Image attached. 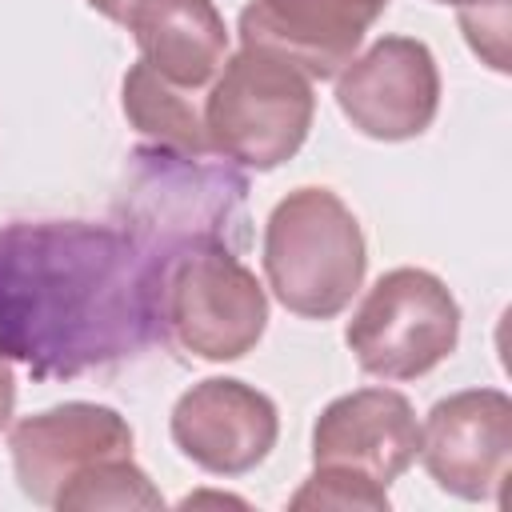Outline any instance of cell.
I'll return each mask as SVG.
<instances>
[{"label": "cell", "instance_id": "cell-2", "mask_svg": "<svg viewBox=\"0 0 512 512\" xmlns=\"http://www.w3.org/2000/svg\"><path fill=\"white\" fill-rule=\"evenodd\" d=\"M244 196L248 180L236 168L152 144L128 156V184L120 188L116 212L124 220L120 228L148 256L168 264L176 252L200 244L240 252Z\"/></svg>", "mask_w": 512, "mask_h": 512}, {"label": "cell", "instance_id": "cell-17", "mask_svg": "<svg viewBox=\"0 0 512 512\" xmlns=\"http://www.w3.org/2000/svg\"><path fill=\"white\" fill-rule=\"evenodd\" d=\"M456 20L468 48L492 72H508V32H512V0H456Z\"/></svg>", "mask_w": 512, "mask_h": 512}, {"label": "cell", "instance_id": "cell-19", "mask_svg": "<svg viewBox=\"0 0 512 512\" xmlns=\"http://www.w3.org/2000/svg\"><path fill=\"white\" fill-rule=\"evenodd\" d=\"M88 8H96L104 20H116V24H124L128 20V12L140 4V0H84Z\"/></svg>", "mask_w": 512, "mask_h": 512}, {"label": "cell", "instance_id": "cell-10", "mask_svg": "<svg viewBox=\"0 0 512 512\" xmlns=\"http://www.w3.org/2000/svg\"><path fill=\"white\" fill-rule=\"evenodd\" d=\"M8 452L20 492L52 508L60 488L88 464L108 456H132V428L108 404L68 400L16 420L8 432Z\"/></svg>", "mask_w": 512, "mask_h": 512}, {"label": "cell", "instance_id": "cell-18", "mask_svg": "<svg viewBox=\"0 0 512 512\" xmlns=\"http://www.w3.org/2000/svg\"><path fill=\"white\" fill-rule=\"evenodd\" d=\"M16 408V376H12V360L0 352V428L12 420Z\"/></svg>", "mask_w": 512, "mask_h": 512}, {"label": "cell", "instance_id": "cell-11", "mask_svg": "<svg viewBox=\"0 0 512 512\" xmlns=\"http://www.w3.org/2000/svg\"><path fill=\"white\" fill-rule=\"evenodd\" d=\"M384 8L388 0H248L236 32L240 48L272 52L308 80H336Z\"/></svg>", "mask_w": 512, "mask_h": 512}, {"label": "cell", "instance_id": "cell-7", "mask_svg": "<svg viewBox=\"0 0 512 512\" xmlns=\"http://www.w3.org/2000/svg\"><path fill=\"white\" fill-rule=\"evenodd\" d=\"M420 464L460 500H500L512 472V400L500 388H464L436 400L420 428Z\"/></svg>", "mask_w": 512, "mask_h": 512}, {"label": "cell", "instance_id": "cell-20", "mask_svg": "<svg viewBox=\"0 0 512 512\" xmlns=\"http://www.w3.org/2000/svg\"><path fill=\"white\" fill-rule=\"evenodd\" d=\"M436 4H456V0H436Z\"/></svg>", "mask_w": 512, "mask_h": 512}, {"label": "cell", "instance_id": "cell-5", "mask_svg": "<svg viewBox=\"0 0 512 512\" xmlns=\"http://www.w3.org/2000/svg\"><path fill=\"white\" fill-rule=\"evenodd\" d=\"M164 332L192 356L224 364L248 356L268 328V292L220 244L184 248L164 264Z\"/></svg>", "mask_w": 512, "mask_h": 512}, {"label": "cell", "instance_id": "cell-6", "mask_svg": "<svg viewBox=\"0 0 512 512\" xmlns=\"http://www.w3.org/2000/svg\"><path fill=\"white\" fill-rule=\"evenodd\" d=\"M460 304L428 268L384 272L352 312L344 344L368 376L416 380L456 352Z\"/></svg>", "mask_w": 512, "mask_h": 512}, {"label": "cell", "instance_id": "cell-15", "mask_svg": "<svg viewBox=\"0 0 512 512\" xmlns=\"http://www.w3.org/2000/svg\"><path fill=\"white\" fill-rule=\"evenodd\" d=\"M52 508H60V512H108V508L156 512V508H164V496L132 456H108V460L88 464L80 476H72L60 488Z\"/></svg>", "mask_w": 512, "mask_h": 512}, {"label": "cell", "instance_id": "cell-1", "mask_svg": "<svg viewBox=\"0 0 512 512\" xmlns=\"http://www.w3.org/2000/svg\"><path fill=\"white\" fill-rule=\"evenodd\" d=\"M164 264L124 228L12 220L0 228V352L36 380L136 360L164 336Z\"/></svg>", "mask_w": 512, "mask_h": 512}, {"label": "cell", "instance_id": "cell-9", "mask_svg": "<svg viewBox=\"0 0 512 512\" xmlns=\"http://www.w3.org/2000/svg\"><path fill=\"white\" fill-rule=\"evenodd\" d=\"M168 428L172 444L196 468L212 476H244L276 448L280 416L260 388L232 376H208L172 404Z\"/></svg>", "mask_w": 512, "mask_h": 512}, {"label": "cell", "instance_id": "cell-3", "mask_svg": "<svg viewBox=\"0 0 512 512\" xmlns=\"http://www.w3.org/2000/svg\"><path fill=\"white\" fill-rule=\"evenodd\" d=\"M368 244L360 220L332 188H292L264 224V276L272 296L304 316L332 320L360 292Z\"/></svg>", "mask_w": 512, "mask_h": 512}, {"label": "cell", "instance_id": "cell-16", "mask_svg": "<svg viewBox=\"0 0 512 512\" xmlns=\"http://www.w3.org/2000/svg\"><path fill=\"white\" fill-rule=\"evenodd\" d=\"M288 508H364V512H388V488L356 468L344 464H316V472L292 492Z\"/></svg>", "mask_w": 512, "mask_h": 512}, {"label": "cell", "instance_id": "cell-4", "mask_svg": "<svg viewBox=\"0 0 512 512\" xmlns=\"http://www.w3.org/2000/svg\"><path fill=\"white\" fill-rule=\"evenodd\" d=\"M200 116L208 148L220 160L272 172L308 140L316 96L312 80L288 60L260 48H240L224 56L220 72L212 76Z\"/></svg>", "mask_w": 512, "mask_h": 512}, {"label": "cell", "instance_id": "cell-8", "mask_svg": "<svg viewBox=\"0 0 512 512\" xmlns=\"http://www.w3.org/2000/svg\"><path fill=\"white\" fill-rule=\"evenodd\" d=\"M336 104L348 124L372 140L396 144L420 136L440 108L432 48L416 36H380L336 72Z\"/></svg>", "mask_w": 512, "mask_h": 512}, {"label": "cell", "instance_id": "cell-14", "mask_svg": "<svg viewBox=\"0 0 512 512\" xmlns=\"http://www.w3.org/2000/svg\"><path fill=\"white\" fill-rule=\"evenodd\" d=\"M120 108H124L128 124L160 148H176V152H188V156H208L212 152L196 100L184 88L168 84L160 72H152L144 60H136L124 72Z\"/></svg>", "mask_w": 512, "mask_h": 512}, {"label": "cell", "instance_id": "cell-13", "mask_svg": "<svg viewBox=\"0 0 512 512\" xmlns=\"http://www.w3.org/2000/svg\"><path fill=\"white\" fill-rule=\"evenodd\" d=\"M124 24L140 60L184 92L212 84L228 56V28L212 0H140Z\"/></svg>", "mask_w": 512, "mask_h": 512}, {"label": "cell", "instance_id": "cell-12", "mask_svg": "<svg viewBox=\"0 0 512 512\" xmlns=\"http://www.w3.org/2000/svg\"><path fill=\"white\" fill-rule=\"evenodd\" d=\"M420 452L416 408L396 388H356L336 396L312 424V460L356 468L384 488L412 468Z\"/></svg>", "mask_w": 512, "mask_h": 512}]
</instances>
